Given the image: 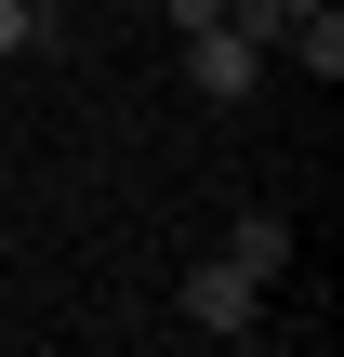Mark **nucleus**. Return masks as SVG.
<instances>
[{"mask_svg":"<svg viewBox=\"0 0 344 357\" xmlns=\"http://www.w3.org/2000/svg\"><path fill=\"white\" fill-rule=\"evenodd\" d=\"M27 40H53V13L40 0H0V53H27Z\"/></svg>","mask_w":344,"mask_h":357,"instance_id":"obj_5","label":"nucleus"},{"mask_svg":"<svg viewBox=\"0 0 344 357\" xmlns=\"http://www.w3.org/2000/svg\"><path fill=\"white\" fill-rule=\"evenodd\" d=\"M278 40H292V53H305V66H318V79H344V13H331V0H318V13H292V26H278Z\"/></svg>","mask_w":344,"mask_h":357,"instance_id":"obj_4","label":"nucleus"},{"mask_svg":"<svg viewBox=\"0 0 344 357\" xmlns=\"http://www.w3.org/2000/svg\"><path fill=\"white\" fill-rule=\"evenodd\" d=\"M40 13H53V0H40Z\"/></svg>","mask_w":344,"mask_h":357,"instance_id":"obj_8","label":"nucleus"},{"mask_svg":"<svg viewBox=\"0 0 344 357\" xmlns=\"http://www.w3.org/2000/svg\"><path fill=\"white\" fill-rule=\"evenodd\" d=\"M186 318H199L212 344H239V331H265V278H239V265L212 252V265H186Z\"/></svg>","mask_w":344,"mask_h":357,"instance_id":"obj_2","label":"nucleus"},{"mask_svg":"<svg viewBox=\"0 0 344 357\" xmlns=\"http://www.w3.org/2000/svg\"><path fill=\"white\" fill-rule=\"evenodd\" d=\"M159 13H172V26H212V13H225V0H159Z\"/></svg>","mask_w":344,"mask_h":357,"instance_id":"obj_6","label":"nucleus"},{"mask_svg":"<svg viewBox=\"0 0 344 357\" xmlns=\"http://www.w3.org/2000/svg\"><path fill=\"white\" fill-rule=\"evenodd\" d=\"M278 13H318V0H278Z\"/></svg>","mask_w":344,"mask_h":357,"instance_id":"obj_7","label":"nucleus"},{"mask_svg":"<svg viewBox=\"0 0 344 357\" xmlns=\"http://www.w3.org/2000/svg\"><path fill=\"white\" fill-rule=\"evenodd\" d=\"M186 79H199V106H252V79H265V40H252L239 13H212V26H186Z\"/></svg>","mask_w":344,"mask_h":357,"instance_id":"obj_1","label":"nucleus"},{"mask_svg":"<svg viewBox=\"0 0 344 357\" xmlns=\"http://www.w3.org/2000/svg\"><path fill=\"white\" fill-rule=\"evenodd\" d=\"M225 265H239V278H278V265H292V225H278V212H239V225H225Z\"/></svg>","mask_w":344,"mask_h":357,"instance_id":"obj_3","label":"nucleus"}]
</instances>
